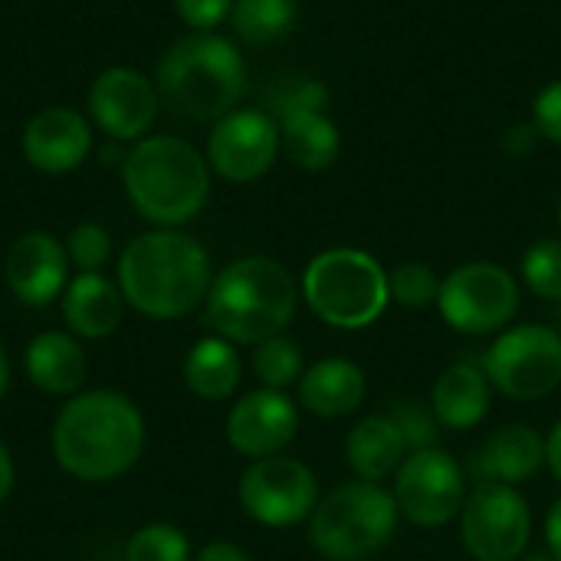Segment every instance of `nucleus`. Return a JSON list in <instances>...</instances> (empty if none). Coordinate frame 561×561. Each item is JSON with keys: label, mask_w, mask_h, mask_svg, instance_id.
<instances>
[{"label": "nucleus", "mask_w": 561, "mask_h": 561, "mask_svg": "<svg viewBox=\"0 0 561 561\" xmlns=\"http://www.w3.org/2000/svg\"><path fill=\"white\" fill-rule=\"evenodd\" d=\"M145 450V417L122 391H85L62 404L53 424L56 463L82 483L125 477Z\"/></svg>", "instance_id": "obj_1"}, {"label": "nucleus", "mask_w": 561, "mask_h": 561, "mask_svg": "<svg viewBox=\"0 0 561 561\" xmlns=\"http://www.w3.org/2000/svg\"><path fill=\"white\" fill-rule=\"evenodd\" d=\"M118 289L148 319H181L207 302L214 273L207 250L181 230H148L118 256Z\"/></svg>", "instance_id": "obj_2"}, {"label": "nucleus", "mask_w": 561, "mask_h": 561, "mask_svg": "<svg viewBox=\"0 0 561 561\" xmlns=\"http://www.w3.org/2000/svg\"><path fill=\"white\" fill-rule=\"evenodd\" d=\"M299 309V283L270 256H240L227 263L207 293V325L233 345H260L283 335Z\"/></svg>", "instance_id": "obj_3"}, {"label": "nucleus", "mask_w": 561, "mask_h": 561, "mask_svg": "<svg viewBox=\"0 0 561 561\" xmlns=\"http://www.w3.org/2000/svg\"><path fill=\"white\" fill-rule=\"evenodd\" d=\"M122 181L131 207L154 227L178 230L210 197L207 158L178 135H148L125 151Z\"/></svg>", "instance_id": "obj_4"}, {"label": "nucleus", "mask_w": 561, "mask_h": 561, "mask_svg": "<svg viewBox=\"0 0 561 561\" xmlns=\"http://www.w3.org/2000/svg\"><path fill=\"white\" fill-rule=\"evenodd\" d=\"M158 95L191 122H220L247 89L240 49L217 33H191L161 56Z\"/></svg>", "instance_id": "obj_5"}, {"label": "nucleus", "mask_w": 561, "mask_h": 561, "mask_svg": "<svg viewBox=\"0 0 561 561\" xmlns=\"http://www.w3.org/2000/svg\"><path fill=\"white\" fill-rule=\"evenodd\" d=\"M299 293L325 325L342 332L375 325L391 302L388 270L355 247H332L319 253L306 266Z\"/></svg>", "instance_id": "obj_6"}, {"label": "nucleus", "mask_w": 561, "mask_h": 561, "mask_svg": "<svg viewBox=\"0 0 561 561\" xmlns=\"http://www.w3.org/2000/svg\"><path fill=\"white\" fill-rule=\"evenodd\" d=\"M401 513L381 483L348 480L329 490L309 516V542L325 561H365L398 533Z\"/></svg>", "instance_id": "obj_7"}, {"label": "nucleus", "mask_w": 561, "mask_h": 561, "mask_svg": "<svg viewBox=\"0 0 561 561\" xmlns=\"http://www.w3.org/2000/svg\"><path fill=\"white\" fill-rule=\"evenodd\" d=\"M329 108V89L302 72H283L266 89V112L279 125V145L293 164L325 171L339 154V131Z\"/></svg>", "instance_id": "obj_8"}, {"label": "nucleus", "mask_w": 561, "mask_h": 561, "mask_svg": "<svg viewBox=\"0 0 561 561\" xmlns=\"http://www.w3.org/2000/svg\"><path fill=\"white\" fill-rule=\"evenodd\" d=\"M493 391L513 401H539L561 388V335L549 325L503 329L480 358Z\"/></svg>", "instance_id": "obj_9"}, {"label": "nucleus", "mask_w": 561, "mask_h": 561, "mask_svg": "<svg viewBox=\"0 0 561 561\" xmlns=\"http://www.w3.org/2000/svg\"><path fill=\"white\" fill-rule=\"evenodd\" d=\"M437 309L454 332L496 335L519 312V283L506 266L473 260L440 283Z\"/></svg>", "instance_id": "obj_10"}, {"label": "nucleus", "mask_w": 561, "mask_h": 561, "mask_svg": "<svg viewBox=\"0 0 561 561\" xmlns=\"http://www.w3.org/2000/svg\"><path fill=\"white\" fill-rule=\"evenodd\" d=\"M398 513L421 529H444L460 519L467 503V470L444 447H424L404 457L391 477Z\"/></svg>", "instance_id": "obj_11"}, {"label": "nucleus", "mask_w": 561, "mask_h": 561, "mask_svg": "<svg viewBox=\"0 0 561 561\" xmlns=\"http://www.w3.org/2000/svg\"><path fill=\"white\" fill-rule=\"evenodd\" d=\"M460 539L473 561L523 559L533 539V510L519 486L477 483L460 510Z\"/></svg>", "instance_id": "obj_12"}, {"label": "nucleus", "mask_w": 561, "mask_h": 561, "mask_svg": "<svg viewBox=\"0 0 561 561\" xmlns=\"http://www.w3.org/2000/svg\"><path fill=\"white\" fill-rule=\"evenodd\" d=\"M237 500L253 523L270 529H289L309 523L322 493L316 473L302 460L276 454V457L253 460L243 470Z\"/></svg>", "instance_id": "obj_13"}, {"label": "nucleus", "mask_w": 561, "mask_h": 561, "mask_svg": "<svg viewBox=\"0 0 561 561\" xmlns=\"http://www.w3.org/2000/svg\"><path fill=\"white\" fill-rule=\"evenodd\" d=\"M279 125L270 112L260 108H233L220 122H214L207 138V164L224 181L250 184L260 181L276 154H279Z\"/></svg>", "instance_id": "obj_14"}, {"label": "nucleus", "mask_w": 561, "mask_h": 561, "mask_svg": "<svg viewBox=\"0 0 561 561\" xmlns=\"http://www.w3.org/2000/svg\"><path fill=\"white\" fill-rule=\"evenodd\" d=\"M89 118L102 135H108L118 145H135L148 138V128L158 115V85L131 66H112L102 69L89 85Z\"/></svg>", "instance_id": "obj_15"}, {"label": "nucleus", "mask_w": 561, "mask_h": 561, "mask_svg": "<svg viewBox=\"0 0 561 561\" xmlns=\"http://www.w3.org/2000/svg\"><path fill=\"white\" fill-rule=\"evenodd\" d=\"M299 434V408L286 391L256 388L227 414V444L250 460L283 454Z\"/></svg>", "instance_id": "obj_16"}, {"label": "nucleus", "mask_w": 561, "mask_h": 561, "mask_svg": "<svg viewBox=\"0 0 561 561\" xmlns=\"http://www.w3.org/2000/svg\"><path fill=\"white\" fill-rule=\"evenodd\" d=\"M3 276L10 293L23 306H49L69 286V253L66 243L43 230L16 237L7 250Z\"/></svg>", "instance_id": "obj_17"}, {"label": "nucleus", "mask_w": 561, "mask_h": 561, "mask_svg": "<svg viewBox=\"0 0 561 561\" xmlns=\"http://www.w3.org/2000/svg\"><path fill=\"white\" fill-rule=\"evenodd\" d=\"M23 158L43 174H66L92 151V125L66 105L39 108L23 128Z\"/></svg>", "instance_id": "obj_18"}, {"label": "nucleus", "mask_w": 561, "mask_h": 561, "mask_svg": "<svg viewBox=\"0 0 561 561\" xmlns=\"http://www.w3.org/2000/svg\"><path fill=\"white\" fill-rule=\"evenodd\" d=\"M546 467V437L529 424H510L493 431L467 463L477 483L523 486Z\"/></svg>", "instance_id": "obj_19"}, {"label": "nucleus", "mask_w": 561, "mask_h": 561, "mask_svg": "<svg viewBox=\"0 0 561 561\" xmlns=\"http://www.w3.org/2000/svg\"><path fill=\"white\" fill-rule=\"evenodd\" d=\"M365 394L368 378L352 358H322L309 365L299 378V408L325 421L355 414Z\"/></svg>", "instance_id": "obj_20"}, {"label": "nucleus", "mask_w": 561, "mask_h": 561, "mask_svg": "<svg viewBox=\"0 0 561 561\" xmlns=\"http://www.w3.org/2000/svg\"><path fill=\"white\" fill-rule=\"evenodd\" d=\"M493 385L480 362H454L431 388V411L447 431H473L490 414Z\"/></svg>", "instance_id": "obj_21"}, {"label": "nucleus", "mask_w": 561, "mask_h": 561, "mask_svg": "<svg viewBox=\"0 0 561 561\" xmlns=\"http://www.w3.org/2000/svg\"><path fill=\"white\" fill-rule=\"evenodd\" d=\"M125 306L118 283L102 273H79L62 289V319L79 339H108L122 325Z\"/></svg>", "instance_id": "obj_22"}, {"label": "nucleus", "mask_w": 561, "mask_h": 561, "mask_svg": "<svg viewBox=\"0 0 561 561\" xmlns=\"http://www.w3.org/2000/svg\"><path fill=\"white\" fill-rule=\"evenodd\" d=\"M404 457L408 444L391 414H368L345 437V463L352 467L355 480L385 483L398 473Z\"/></svg>", "instance_id": "obj_23"}, {"label": "nucleus", "mask_w": 561, "mask_h": 561, "mask_svg": "<svg viewBox=\"0 0 561 561\" xmlns=\"http://www.w3.org/2000/svg\"><path fill=\"white\" fill-rule=\"evenodd\" d=\"M23 368L30 385L46 394H76L89 375L85 352L69 332H39L26 345Z\"/></svg>", "instance_id": "obj_24"}, {"label": "nucleus", "mask_w": 561, "mask_h": 561, "mask_svg": "<svg viewBox=\"0 0 561 561\" xmlns=\"http://www.w3.org/2000/svg\"><path fill=\"white\" fill-rule=\"evenodd\" d=\"M184 385L191 388V394H197L201 401H227L243 378V362L237 355V345L220 339V335H207L201 342L191 345L184 365H181Z\"/></svg>", "instance_id": "obj_25"}, {"label": "nucleus", "mask_w": 561, "mask_h": 561, "mask_svg": "<svg viewBox=\"0 0 561 561\" xmlns=\"http://www.w3.org/2000/svg\"><path fill=\"white\" fill-rule=\"evenodd\" d=\"M230 23L243 43L270 46L293 30L296 3L293 0H233Z\"/></svg>", "instance_id": "obj_26"}, {"label": "nucleus", "mask_w": 561, "mask_h": 561, "mask_svg": "<svg viewBox=\"0 0 561 561\" xmlns=\"http://www.w3.org/2000/svg\"><path fill=\"white\" fill-rule=\"evenodd\" d=\"M302 371H306L302 345L289 335H273V339L260 342L253 352V375L260 378L263 388L286 391V388L299 385Z\"/></svg>", "instance_id": "obj_27"}, {"label": "nucleus", "mask_w": 561, "mask_h": 561, "mask_svg": "<svg viewBox=\"0 0 561 561\" xmlns=\"http://www.w3.org/2000/svg\"><path fill=\"white\" fill-rule=\"evenodd\" d=\"M125 561H191V542L171 523H148L128 539Z\"/></svg>", "instance_id": "obj_28"}, {"label": "nucleus", "mask_w": 561, "mask_h": 561, "mask_svg": "<svg viewBox=\"0 0 561 561\" xmlns=\"http://www.w3.org/2000/svg\"><path fill=\"white\" fill-rule=\"evenodd\" d=\"M440 283L434 266L427 263H401L388 273V289H391V302L404 306V309H427V306H437V296H440Z\"/></svg>", "instance_id": "obj_29"}, {"label": "nucleus", "mask_w": 561, "mask_h": 561, "mask_svg": "<svg viewBox=\"0 0 561 561\" xmlns=\"http://www.w3.org/2000/svg\"><path fill=\"white\" fill-rule=\"evenodd\" d=\"M523 279L539 299L561 302V240H539L526 250Z\"/></svg>", "instance_id": "obj_30"}, {"label": "nucleus", "mask_w": 561, "mask_h": 561, "mask_svg": "<svg viewBox=\"0 0 561 561\" xmlns=\"http://www.w3.org/2000/svg\"><path fill=\"white\" fill-rule=\"evenodd\" d=\"M391 421L398 424L404 444H408V454L414 450H424V447H437V437H440V424L431 411V401H417V398H408V401H394L391 404Z\"/></svg>", "instance_id": "obj_31"}, {"label": "nucleus", "mask_w": 561, "mask_h": 561, "mask_svg": "<svg viewBox=\"0 0 561 561\" xmlns=\"http://www.w3.org/2000/svg\"><path fill=\"white\" fill-rule=\"evenodd\" d=\"M66 253H69V263L79 266L82 273H99L108 263V256H112L108 230L92 224V220L72 227L69 237H66Z\"/></svg>", "instance_id": "obj_32"}, {"label": "nucleus", "mask_w": 561, "mask_h": 561, "mask_svg": "<svg viewBox=\"0 0 561 561\" xmlns=\"http://www.w3.org/2000/svg\"><path fill=\"white\" fill-rule=\"evenodd\" d=\"M174 10L194 33H214L230 16L233 0H174Z\"/></svg>", "instance_id": "obj_33"}, {"label": "nucleus", "mask_w": 561, "mask_h": 561, "mask_svg": "<svg viewBox=\"0 0 561 561\" xmlns=\"http://www.w3.org/2000/svg\"><path fill=\"white\" fill-rule=\"evenodd\" d=\"M536 131L561 145V79L546 85L536 99Z\"/></svg>", "instance_id": "obj_34"}, {"label": "nucleus", "mask_w": 561, "mask_h": 561, "mask_svg": "<svg viewBox=\"0 0 561 561\" xmlns=\"http://www.w3.org/2000/svg\"><path fill=\"white\" fill-rule=\"evenodd\" d=\"M546 552L561 561V496L546 513Z\"/></svg>", "instance_id": "obj_35"}, {"label": "nucleus", "mask_w": 561, "mask_h": 561, "mask_svg": "<svg viewBox=\"0 0 561 561\" xmlns=\"http://www.w3.org/2000/svg\"><path fill=\"white\" fill-rule=\"evenodd\" d=\"M194 561H250V556L233 542H207Z\"/></svg>", "instance_id": "obj_36"}, {"label": "nucleus", "mask_w": 561, "mask_h": 561, "mask_svg": "<svg viewBox=\"0 0 561 561\" xmlns=\"http://www.w3.org/2000/svg\"><path fill=\"white\" fill-rule=\"evenodd\" d=\"M13 483H16V467H13V457H10L7 444L0 440V503L13 493Z\"/></svg>", "instance_id": "obj_37"}, {"label": "nucleus", "mask_w": 561, "mask_h": 561, "mask_svg": "<svg viewBox=\"0 0 561 561\" xmlns=\"http://www.w3.org/2000/svg\"><path fill=\"white\" fill-rule=\"evenodd\" d=\"M546 467L552 470V477L561 483V421H556L552 434L546 437Z\"/></svg>", "instance_id": "obj_38"}, {"label": "nucleus", "mask_w": 561, "mask_h": 561, "mask_svg": "<svg viewBox=\"0 0 561 561\" xmlns=\"http://www.w3.org/2000/svg\"><path fill=\"white\" fill-rule=\"evenodd\" d=\"M533 138H536V131H533L529 125H516V128H510V135H506V148H510V154H526V151L533 148Z\"/></svg>", "instance_id": "obj_39"}, {"label": "nucleus", "mask_w": 561, "mask_h": 561, "mask_svg": "<svg viewBox=\"0 0 561 561\" xmlns=\"http://www.w3.org/2000/svg\"><path fill=\"white\" fill-rule=\"evenodd\" d=\"M7 385H10V362H7V352L0 345V398L7 394Z\"/></svg>", "instance_id": "obj_40"}, {"label": "nucleus", "mask_w": 561, "mask_h": 561, "mask_svg": "<svg viewBox=\"0 0 561 561\" xmlns=\"http://www.w3.org/2000/svg\"><path fill=\"white\" fill-rule=\"evenodd\" d=\"M519 561H556L549 552H526Z\"/></svg>", "instance_id": "obj_41"}, {"label": "nucleus", "mask_w": 561, "mask_h": 561, "mask_svg": "<svg viewBox=\"0 0 561 561\" xmlns=\"http://www.w3.org/2000/svg\"><path fill=\"white\" fill-rule=\"evenodd\" d=\"M559 227H561V204H559Z\"/></svg>", "instance_id": "obj_42"}]
</instances>
